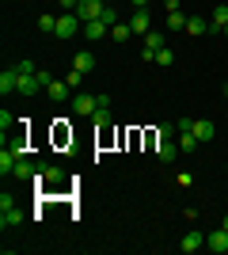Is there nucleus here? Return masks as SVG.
Wrapping results in <instances>:
<instances>
[{
  "mask_svg": "<svg viewBox=\"0 0 228 255\" xmlns=\"http://www.w3.org/2000/svg\"><path fill=\"white\" fill-rule=\"evenodd\" d=\"M15 84H19V73H15V65H8V69L0 73V92H4V96H11V92H15Z\"/></svg>",
  "mask_w": 228,
  "mask_h": 255,
  "instance_id": "nucleus-16",
  "label": "nucleus"
},
{
  "mask_svg": "<svg viewBox=\"0 0 228 255\" xmlns=\"http://www.w3.org/2000/svg\"><path fill=\"white\" fill-rule=\"evenodd\" d=\"M110 4H103V0H80V8H76V15H80V23L87 19H103V11H107Z\"/></svg>",
  "mask_w": 228,
  "mask_h": 255,
  "instance_id": "nucleus-5",
  "label": "nucleus"
},
{
  "mask_svg": "<svg viewBox=\"0 0 228 255\" xmlns=\"http://www.w3.org/2000/svg\"><path fill=\"white\" fill-rule=\"evenodd\" d=\"M84 76H87V73H80V69H69V76H65V84H69V88H73V92H76V88L84 84Z\"/></svg>",
  "mask_w": 228,
  "mask_h": 255,
  "instance_id": "nucleus-26",
  "label": "nucleus"
},
{
  "mask_svg": "<svg viewBox=\"0 0 228 255\" xmlns=\"http://www.w3.org/2000/svg\"><path fill=\"white\" fill-rule=\"evenodd\" d=\"M202 248H206V233H198V229H190V233L179 240V252H186V255L202 252Z\"/></svg>",
  "mask_w": 228,
  "mask_h": 255,
  "instance_id": "nucleus-8",
  "label": "nucleus"
},
{
  "mask_svg": "<svg viewBox=\"0 0 228 255\" xmlns=\"http://www.w3.org/2000/svg\"><path fill=\"white\" fill-rule=\"evenodd\" d=\"M209 27H213V34H225V27H228V4H217V8H213Z\"/></svg>",
  "mask_w": 228,
  "mask_h": 255,
  "instance_id": "nucleus-13",
  "label": "nucleus"
},
{
  "mask_svg": "<svg viewBox=\"0 0 228 255\" xmlns=\"http://www.w3.org/2000/svg\"><path fill=\"white\" fill-rule=\"evenodd\" d=\"M175 133H179V126H175V122H163V126L156 129V137H160V141H171Z\"/></svg>",
  "mask_w": 228,
  "mask_h": 255,
  "instance_id": "nucleus-24",
  "label": "nucleus"
},
{
  "mask_svg": "<svg viewBox=\"0 0 228 255\" xmlns=\"http://www.w3.org/2000/svg\"><path fill=\"white\" fill-rule=\"evenodd\" d=\"M186 34H190V38H198V34H213V27H209L206 15H190V19H186Z\"/></svg>",
  "mask_w": 228,
  "mask_h": 255,
  "instance_id": "nucleus-11",
  "label": "nucleus"
},
{
  "mask_svg": "<svg viewBox=\"0 0 228 255\" xmlns=\"http://www.w3.org/2000/svg\"><path fill=\"white\" fill-rule=\"evenodd\" d=\"M57 4H61L65 11H76V8H80V0H57Z\"/></svg>",
  "mask_w": 228,
  "mask_h": 255,
  "instance_id": "nucleus-30",
  "label": "nucleus"
},
{
  "mask_svg": "<svg viewBox=\"0 0 228 255\" xmlns=\"http://www.w3.org/2000/svg\"><path fill=\"white\" fill-rule=\"evenodd\" d=\"M221 92H225V103H228V84H225V88H221Z\"/></svg>",
  "mask_w": 228,
  "mask_h": 255,
  "instance_id": "nucleus-33",
  "label": "nucleus"
},
{
  "mask_svg": "<svg viewBox=\"0 0 228 255\" xmlns=\"http://www.w3.org/2000/svg\"><path fill=\"white\" fill-rule=\"evenodd\" d=\"M73 69H80V73H91V69H95V53L91 50H80L73 57Z\"/></svg>",
  "mask_w": 228,
  "mask_h": 255,
  "instance_id": "nucleus-19",
  "label": "nucleus"
},
{
  "mask_svg": "<svg viewBox=\"0 0 228 255\" xmlns=\"http://www.w3.org/2000/svg\"><path fill=\"white\" fill-rule=\"evenodd\" d=\"M38 31L54 34V31H57V15H38Z\"/></svg>",
  "mask_w": 228,
  "mask_h": 255,
  "instance_id": "nucleus-23",
  "label": "nucleus"
},
{
  "mask_svg": "<svg viewBox=\"0 0 228 255\" xmlns=\"http://www.w3.org/2000/svg\"><path fill=\"white\" fill-rule=\"evenodd\" d=\"M221 229H225V233H228V213H225V217H221Z\"/></svg>",
  "mask_w": 228,
  "mask_h": 255,
  "instance_id": "nucleus-32",
  "label": "nucleus"
},
{
  "mask_svg": "<svg viewBox=\"0 0 228 255\" xmlns=\"http://www.w3.org/2000/svg\"><path fill=\"white\" fill-rule=\"evenodd\" d=\"M175 141H179V152H194L198 145H202V141L194 137V129H190V133H179V137H175Z\"/></svg>",
  "mask_w": 228,
  "mask_h": 255,
  "instance_id": "nucleus-22",
  "label": "nucleus"
},
{
  "mask_svg": "<svg viewBox=\"0 0 228 255\" xmlns=\"http://www.w3.org/2000/svg\"><path fill=\"white\" fill-rule=\"evenodd\" d=\"M156 156H160V164H175V160H179V141H160V145H156Z\"/></svg>",
  "mask_w": 228,
  "mask_h": 255,
  "instance_id": "nucleus-12",
  "label": "nucleus"
},
{
  "mask_svg": "<svg viewBox=\"0 0 228 255\" xmlns=\"http://www.w3.org/2000/svg\"><path fill=\"white\" fill-rule=\"evenodd\" d=\"M15 164H19V156H15V152H11V149H0V175H4V179L15 171Z\"/></svg>",
  "mask_w": 228,
  "mask_h": 255,
  "instance_id": "nucleus-20",
  "label": "nucleus"
},
{
  "mask_svg": "<svg viewBox=\"0 0 228 255\" xmlns=\"http://www.w3.org/2000/svg\"><path fill=\"white\" fill-rule=\"evenodd\" d=\"M225 38H228V27H225Z\"/></svg>",
  "mask_w": 228,
  "mask_h": 255,
  "instance_id": "nucleus-34",
  "label": "nucleus"
},
{
  "mask_svg": "<svg viewBox=\"0 0 228 255\" xmlns=\"http://www.w3.org/2000/svg\"><path fill=\"white\" fill-rule=\"evenodd\" d=\"M23 225V213H19V206H8V210H0V229L8 233V229H19Z\"/></svg>",
  "mask_w": 228,
  "mask_h": 255,
  "instance_id": "nucleus-9",
  "label": "nucleus"
},
{
  "mask_svg": "<svg viewBox=\"0 0 228 255\" xmlns=\"http://www.w3.org/2000/svg\"><path fill=\"white\" fill-rule=\"evenodd\" d=\"M130 4H133V8H149L152 0H130Z\"/></svg>",
  "mask_w": 228,
  "mask_h": 255,
  "instance_id": "nucleus-31",
  "label": "nucleus"
},
{
  "mask_svg": "<svg viewBox=\"0 0 228 255\" xmlns=\"http://www.w3.org/2000/svg\"><path fill=\"white\" fill-rule=\"evenodd\" d=\"M175 126H179V133H190V129H194V118H179Z\"/></svg>",
  "mask_w": 228,
  "mask_h": 255,
  "instance_id": "nucleus-28",
  "label": "nucleus"
},
{
  "mask_svg": "<svg viewBox=\"0 0 228 255\" xmlns=\"http://www.w3.org/2000/svg\"><path fill=\"white\" fill-rule=\"evenodd\" d=\"M110 27H114L110 19H87L80 34H84V42H87V46H95L99 38H110Z\"/></svg>",
  "mask_w": 228,
  "mask_h": 255,
  "instance_id": "nucleus-1",
  "label": "nucleus"
},
{
  "mask_svg": "<svg viewBox=\"0 0 228 255\" xmlns=\"http://www.w3.org/2000/svg\"><path fill=\"white\" fill-rule=\"evenodd\" d=\"M69 92H73V88H69L65 80H57V76L50 80V88H46V96L54 99V103H65V99H69Z\"/></svg>",
  "mask_w": 228,
  "mask_h": 255,
  "instance_id": "nucleus-15",
  "label": "nucleus"
},
{
  "mask_svg": "<svg viewBox=\"0 0 228 255\" xmlns=\"http://www.w3.org/2000/svg\"><path fill=\"white\" fill-rule=\"evenodd\" d=\"M11 126H15V118H11L8 111H0V133H8Z\"/></svg>",
  "mask_w": 228,
  "mask_h": 255,
  "instance_id": "nucleus-27",
  "label": "nucleus"
},
{
  "mask_svg": "<svg viewBox=\"0 0 228 255\" xmlns=\"http://www.w3.org/2000/svg\"><path fill=\"white\" fill-rule=\"evenodd\" d=\"M130 23H126V19H118V23H114V27H110V38H114V42H130Z\"/></svg>",
  "mask_w": 228,
  "mask_h": 255,
  "instance_id": "nucleus-21",
  "label": "nucleus"
},
{
  "mask_svg": "<svg viewBox=\"0 0 228 255\" xmlns=\"http://www.w3.org/2000/svg\"><path fill=\"white\" fill-rule=\"evenodd\" d=\"M183 8V0H163V11H179Z\"/></svg>",
  "mask_w": 228,
  "mask_h": 255,
  "instance_id": "nucleus-29",
  "label": "nucleus"
},
{
  "mask_svg": "<svg viewBox=\"0 0 228 255\" xmlns=\"http://www.w3.org/2000/svg\"><path fill=\"white\" fill-rule=\"evenodd\" d=\"M126 23H130V31H133V34H149V31H152V15H149V8H137Z\"/></svg>",
  "mask_w": 228,
  "mask_h": 255,
  "instance_id": "nucleus-7",
  "label": "nucleus"
},
{
  "mask_svg": "<svg viewBox=\"0 0 228 255\" xmlns=\"http://www.w3.org/2000/svg\"><path fill=\"white\" fill-rule=\"evenodd\" d=\"M80 31H84V23H80V15H76V11L57 15V31H54V38H73V34H80Z\"/></svg>",
  "mask_w": 228,
  "mask_h": 255,
  "instance_id": "nucleus-2",
  "label": "nucleus"
},
{
  "mask_svg": "<svg viewBox=\"0 0 228 255\" xmlns=\"http://www.w3.org/2000/svg\"><path fill=\"white\" fill-rule=\"evenodd\" d=\"M38 168H42V164H31L27 156H19V164H15V171H11V175H15V179H34V175H38Z\"/></svg>",
  "mask_w": 228,
  "mask_h": 255,
  "instance_id": "nucleus-17",
  "label": "nucleus"
},
{
  "mask_svg": "<svg viewBox=\"0 0 228 255\" xmlns=\"http://www.w3.org/2000/svg\"><path fill=\"white\" fill-rule=\"evenodd\" d=\"M163 46H167L163 31H149V34H145V53H141V57H145V61H156V53H160Z\"/></svg>",
  "mask_w": 228,
  "mask_h": 255,
  "instance_id": "nucleus-6",
  "label": "nucleus"
},
{
  "mask_svg": "<svg viewBox=\"0 0 228 255\" xmlns=\"http://www.w3.org/2000/svg\"><path fill=\"white\" fill-rule=\"evenodd\" d=\"M194 137L202 141V145H206V141H213V137H217V126H213L209 118H194Z\"/></svg>",
  "mask_w": 228,
  "mask_h": 255,
  "instance_id": "nucleus-10",
  "label": "nucleus"
},
{
  "mask_svg": "<svg viewBox=\"0 0 228 255\" xmlns=\"http://www.w3.org/2000/svg\"><path fill=\"white\" fill-rule=\"evenodd\" d=\"M206 248H209V252H217V255H225V252H228V233H225V229L209 233V236H206Z\"/></svg>",
  "mask_w": 228,
  "mask_h": 255,
  "instance_id": "nucleus-14",
  "label": "nucleus"
},
{
  "mask_svg": "<svg viewBox=\"0 0 228 255\" xmlns=\"http://www.w3.org/2000/svg\"><path fill=\"white\" fill-rule=\"evenodd\" d=\"M186 19H190V15H186L183 8H179V11H167L163 27H167V31H186Z\"/></svg>",
  "mask_w": 228,
  "mask_h": 255,
  "instance_id": "nucleus-18",
  "label": "nucleus"
},
{
  "mask_svg": "<svg viewBox=\"0 0 228 255\" xmlns=\"http://www.w3.org/2000/svg\"><path fill=\"white\" fill-rule=\"evenodd\" d=\"M34 183H42V187H61L65 183V168H57V164H42Z\"/></svg>",
  "mask_w": 228,
  "mask_h": 255,
  "instance_id": "nucleus-4",
  "label": "nucleus"
},
{
  "mask_svg": "<svg viewBox=\"0 0 228 255\" xmlns=\"http://www.w3.org/2000/svg\"><path fill=\"white\" fill-rule=\"evenodd\" d=\"M95 111H99V96H87V92L73 96V115L76 118H91Z\"/></svg>",
  "mask_w": 228,
  "mask_h": 255,
  "instance_id": "nucleus-3",
  "label": "nucleus"
},
{
  "mask_svg": "<svg viewBox=\"0 0 228 255\" xmlns=\"http://www.w3.org/2000/svg\"><path fill=\"white\" fill-rule=\"evenodd\" d=\"M156 61H160V69H167V65H175V50H171V46H163V50L156 53Z\"/></svg>",
  "mask_w": 228,
  "mask_h": 255,
  "instance_id": "nucleus-25",
  "label": "nucleus"
}]
</instances>
